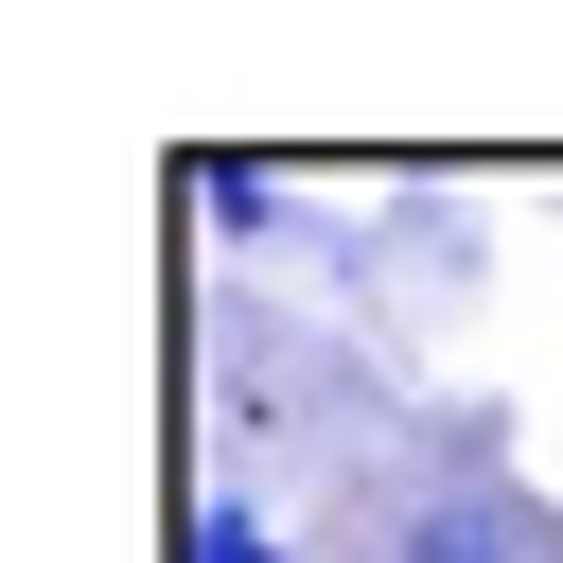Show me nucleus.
Instances as JSON below:
<instances>
[{
  "label": "nucleus",
  "mask_w": 563,
  "mask_h": 563,
  "mask_svg": "<svg viewBox=\"0 0 563 563\" xmlns=\"http://www.w3.org/2000/svg\"><path fill=\"white\" fill-rule=\"evenodd\" d=\"M194 563H282V528L264 510H194Z\"/></svg>",
  "instance_id": "nucleus-3"
},
{
  "label": "nucleus",
  "mask_w": 563,
  "mask_h": 563,
  "mask_svg": "<svg viewBox=\"0 0 563 563\" xmlns=\"http://www.w3.org/2000/svg\"><path fill=\"white\" fill-rule=\"evenodd\" d=\"M194 211H229V229H282V211H299V194H282V176H264V158H194Z\"/></svg>",
  "instance_id": "nucleus-2"
},
{
  "label": "nucleus",
  "mask_w": 563,
  "mask_h": 563,
  "mask_svg": "<svg viewBox=\"0 0 563 563\" xmlns=\"http://www.w3.org/2000/svg\"><path fill=\"white\" fill-rule=\"evenodd\" d=\"M528 545H545V528H528L510 493H440V510H405L387 563H528ZM545 563H563V545H545Z\"/></svg>",
  "instance_id": "nucleus-1"
}]
</instances>
